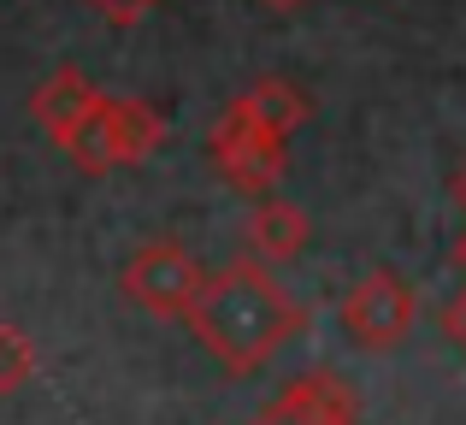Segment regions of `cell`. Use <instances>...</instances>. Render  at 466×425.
I'll return each instance as SVG.
<instances>
[{
	"label": "cell",
	"instance_id": "cell-4",
	"mask_svg": "<svg viewBox=\"0 0 466 425\" xmlns=\"http://www.w3.org/2000/svg\"><path fill=\"white\" fill-rule=\"evenodd\" d=\"M207 154H213L218 177H225L230 189H242V196H266V189L284 177V166H289V137H278V130L254 125L248 113L225 106V118H218L213 137H207Z\"/></svg>",
	"mask_w": 466,
	"mask_h": 425
},
{
	"label": "cell",
	"instance_id": "cell-10",
	"mask_svg": "<svg viewBox=\"0 0 466 425\" xmlns=\"http://www.w3.org/2000/svg\"><path fill=\"white\" fill-rule=\"evenodd\" d=\"M30 372H35V349H30V337H24L18 325H0V396L24 390V384H30Z\"/></svg>",
	"mask_w": 466,
	"mask_h": 425
},
{
	"label": "cell",
	"instance_id": "cell-11",
	"mask_svg": "<svg viewBox=\"0 0 466 425\" xmlns=\"http://www.w3.org/2000/svg\"><path fill=\"white\" fill-rule=\"evenodd\" d=\"M89 6L101 12L113 30H130V24H142V18L154 12V0H89Z\"/></svg>",
	"mask_w": 466,
	"mask_h": 425
},
{
	"label": "cell",
	"instance_id": "cell-3",
	"mask_svg": "<svg viewBox=\"0 0 466 425\" xmlns=\"http://www.w3.org/2000/svg\"><path fill=\"white\" fill-rule=\"evenodd\" d=\"M201 284H207V272L195 266V254L171 237L142 242L125 260V272H118V289H125L142 313H154V319H189Z\"/></svg>",
	"mask_w": 466,
	"mask_h": 425
},
{
	"label": "cell",
	"instance_id": "cell-6",
	"mask_svg": "<svg viewBox=\"0 0 466 425\" xmlns=\"http://www.w3.org/2000/svg\"><path fill=\"white\" fill-rule=\"evenodd\" d=\"M248 425H360V408H354V390L337 372H301Z\"/></svg>",
	"mask_w": 466,
	"mask_h": 425
},
{
	"label": "cell",
	"instance_id": "cell-2",
	"mask_svg": "<svg viewBox=\"0 0 466 425\" xmlns=\"http://www.w3.org/2000/svg\"><path fill=\"white\" fill-rule=\"evenodd\" d=\"M166 142V118L148 101H130V95H101L95 113L77 125V137L66 142V154L83 166L89 177H106L113 166H137Z\"/></svg>",
	"mask_w": 466,
	"mask_h": 425
},
{
	"label": "cell",
	"instance_id": "cell-5",
	"mask_svg": "<svg viewBox=\"0 0 466 425\" xmlns=\"http://www.w3.org/2000/svg\"><path fill=\"white\" fill-rule=\"evenodd\" d=\"M413 313H420V301H413L408 278L401 272H366L360 284L342 296V331L378 355V349H396L401 337L413 331Z\"/></svg>",
	"mask_w": 466,
	"mask_h": 425
},
{
	"label": "cell",
	"instance_id": "cell-9",
	"mask_svg": "<svg viewBox=\"0 0 466 425\" xmlns=\"http://www.w3.org/2000/svg\"><path fill=\"white\" fill-rule=\"evenodd\" d=\"M230 106H237V113H248L254 125L278 130V137H296V130L313 118V95L301 89V83H289V77H260L248 95H237Z\"/></svg>",
	"mask_w": 466,
	"mask_h": 425
},
{
	"label": "cell",
	"instance_id": "cell-13",
	"mask_svg": "<svg viewBox=\"0 0 466 425\" xmlns=\"http://www.w3.org/2000/svg\"><path fill=\"white\" fill-rule=\"evenodd\" d=\"M260 6H272V12H301L308 0H260Z\"/></svg>",
	"mask_w": 466,
	"mask_h": 425
},
{
	"label": "cell",
	"instance_id": "cell-14",
	"mask_svg": "<svg viewBox=\"0 0 466 425\" xmlns=\"http://www.w3.org/2000/svg\"><path fill=\"white\" fill-rule=\"evenodd\" d=\"M455 201H461V213H466V166L455 172Z\"/></svg>",
	"mask_w": 466,
	"mask_h": 425
},
{
	"label": "cell",
	"instance_id": "cell-8",
	"mask_svg": "<svg viewBox=\"0 0 466 425\" xmlns=\"http://www.w3.org/2000/svg\"><path fill=\"white\" fill-rule=\"evenodd\" d=\"M308 248V213L296 201H260L248 213V254L266 266H289Z\"/></svg>",
	"mask_w": 466,
	"mask_h": 425
},
{
	"label": "cell",
	"instance_id": "cell-7",
	"mask_svg": "<svg viewBox=\"0 0 466 425\" xmlns=\"http://www.w3.org/2000/svg\"><path fill=\"white\" fill-rule=\"evenodd\" d=\"M95 101H101V89H95L83 71H71V66H59L54 77L35 89V101H30V113H35V125L47 130V137L66 148L71 137H77V125L95 113Z\"/></svg>",
	"mask_w": 466,
	"mask_h": 425
},
{
	"label": "cell",
	"instance_id": "cell-12",
	"mask_svg": "<svg viewBox=\"0 0 466 425\" xmlns=\"http://www.w3.org/2000/svg\"><path fill=\"white\" fill-rule=\"evenodd\" d=\"M443 331L455 337V349L466 355V289H461V296H455V301H449V308H443Z\"/></svg>",
	"mask_w": 466,
	"mask_h": 425
},
{
	"label": "cell",
	"instance_id": "cell-1",
	"mask_svg": "<svg viewBox=\"0 0 466 425\" xmlns=\"http://www.w3.org/2000/svg\"><path fill=\"white\" fill-rule=\"evenodd\" d=\"M183 325L218 367L242 379V372H260L308 325V313L289 301V289L272 278V266L248 254V260H230L207 278Z\"/></svg>",
	"mask_w": 466,
	"mask_h": 425
},
{
	"label": "cell",
	"instance_id": "cell-15",
	"mask_svg": "<svg viewBox=\"0 0 466 425\" xmlns=\"http://www.w3.org/2000/svg\"><path fill=\"white\" fill-rule=\"evenodd\" d=\"M455 260H461V266H466V237H461V248H455Z\"/></svg>",
	"mask_w": 466,
	"mask_h": 425
}]
</instances>
